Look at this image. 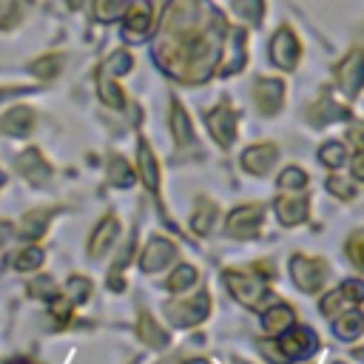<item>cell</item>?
<instances>
[{
    "label": "cell",
    "mask_w": 364,
    "mask_h": 364,
    "mask_svg": "<svg viewBox=\"0 0 364 364\" xmlns=\"http://www.w3.org/2000/svg\"><path fill=\"white\" fill-rule=\"evenodd\" d=\"M307 182H310V176L299 165H290L279 173V188L282 191H301V188H307Z\"/></svg>",
    "instance_id": "60d3db41"
},
{
    "label": "cell",
    "mask_w": 364,
    "mask_h": 364,
    "mask_svg": "<svg viewBox=\"0 0 364 364\" xmlns=\"http://www.w3.org/2000/svg\"><path fill=\"white\" fill-rule=\"evenodd\" d=\"M350 117V108L347 105H338L333 97H327V94H321L310 108H307V122L310 125H316V128H321V125H327V122H338V119H347Z\"/></svg>",
    "instance_id": "ffe728a7"
},
{
    "label": "cell",
    "mask_w": 364,
    "mask_h": 364,
    "mask_svg": "<svg viewBox=\"0 0 364 364\" xmlns=\"http://www.w3.org/2000/svg\"><path fill=\"white\" fill-rule=\"evenodd\" d=\"M131 65H134V60H131V54L125 51V48H119V51H114L100 68L105 71V74H111V77H122V74H128L131 71Z\"/></svg>",
    "instance_id": "ab89813d"
},
{
    "label": "cell",
    "mask_w": 364,
    "mask_h": 364,
    "mask_svg": "<svg viewBox=\"0 0 364 364\" xmlns=\"http://www.w3.org/2000/svg\"><path fill=\"white\" fill-rule=\"evenodd\" d=\"M344 256H347V262H350L358 273H364V228H358V230H353V233L347 236V242H344Z\"/></svg>",
    "instance_id": "836d02e7"
},
{
    "label": "cell",
    "mask_w": 364,
    "mask_h": 364,
    "mask_svg": "<svg viewBox=\"0 0 364 364\" xmlns=\"http://www.w3.org/2000/svg\"><path fill=\"white\" fill-rule=\"evenodd\" d=\"M216 219H219V205L210 202L208 196H199L196 205H193V213H191V230L196 236H208L213 230Z\"/></svg>",
    "instance_id": "cb8c5ba5"
},
{
    "label": "cell",
    "mask_w": 364,
    "mask_h": 364,
    "mask_svg": "<svg viewBox=\"0 0 364 364\" xmlns=\"http://www.w3.org/2000/svg\"><path fill=\"white\" fill-rule=\"evenodd\" d=\"M136 171L142 176V185L148 188V193H154L159 199V165L145 139H139V145H136Z\"/></svg>",
    "instance_id": "603a6c76"
},
{
    "label": "cell",
    "mask_w": 364,
    "mask_h": 364,
    "mask_svg": "<svg viewBox=\"0 0 364 364\" xmlns=\"http://www.w3.org/2000/svg\"><path fill=\"white\" fill-rule=\"evenodd\" d=\"M54 213H57V208H31V210H26L23 219H20V225H17V233L26 242L43 239V233L48 230V222H51Z\"/></svg>",
    "instance_id": "7402d4cb"
},
{
    "label": "cell",
    "mask_w": 364,
    "mask_h": 364,
    "mask_svg": "<svg viewBox=\"0 0 364 364\" xmlns=\"http://www.w3.org/2000/svg\"><path fill=\"white\" fill-rule=\"evenodd\" d=\"M168 122H171V134H173V139H176V145H191L193 142V122H191V117L185 114V108L173 100L171 102V114H168Z\"/></svg>",
    "instance_id": "4316f807"
},
{
    "label": "cell",
    "mask_w": 364,
    "mask_h": 364,
    "mask_svg": "<svg viewBox=\"0 0 364 364\" xmlns=\"http://www.w3.org/2000/svg\"><path fill=\"white\" fill-rule=\"evenodd\" d=\"M154 28V6L151 0H131L125 6V37L131 43H139Z\"/></svg>",
    "instance_id": "30bf717a"
},
{
    "label": "cell",
    "mask_w": 364,
    "mask_h": 364,
    "mask_svg": "<svg viewBox=\"0 0 364 364\" xmlns=\"http://www.w3.org/2000/svg\"><path fill=\"white\" fill-rule=\"evenodd\" d=\"M250 270H253L256 276H262L264 282L276 276V267H273V262H270V259H264V262H253V264H250Z\"/></svg>",
    "instance_id": "ee69618b"
},
{
    "label": "cell",
    "mask_w": 364,
    "mask_h": 364,
    "mask_svg": "<svg viewBox=\"0 0 364 364\" xmlns=\"http://www.w3.org/2000/svg\"><path fill=\"white\" fill-rule=\"evenodd\" d=\"M344 159H347V148H344L341 142H324V145L318 148V162L327 165V168H333V171L341 168Z\"/></svg>",
    "instance_id": "74e56055"
},
{
    "label": "cell",
    "mask_w": 364,
    "mask_h": 364,
    "mask_svg": "<svg viewBox=\"0 0 364 364\" xmlns=\"http://www.w3.org/2000/svg\"><path fill=\"white\" fill-rule=\"evenodd\" d=\"M361 301H364V279H344L338 287H333V290H327V293L321 296L318 310H321V316L336 318V316H341L344 310L358 307Z\"/></svg>",
    "instance_id": "8992f818"
},
{
    "label": "cell",
    "mask_w": 364,
    "mask_h": 364,
    "mask_svg": "<svg viewBox=\"0 0 364 364\" xmlns=\"http://www.w3.org/2000/svg\"><path fill=\"white\" fill-rule=\"evenodd\" d=\"M60 71H63V57L60 54H46V57H40V60L31 63V74L37 80H51Z\"/></svg>",
    "instance_id": "d590c367"
},
{
    "label": "cell",
    "mask_w": 364,
    "mask_h": 364,
    "mask_svg": "<svg viewBox=\"0 0 364 364\" xmlns=\"http://www.w3.org/2000/svg\"><path fill=\"white\" fill-rule=\"evenodd\" d=\"M199 282V270L193 267V264H176L171 273H168V279H165V290L171 293V296H179V293H188L193 284Z\"/></svg>",
    "instance_id": "83f0119b"
},
{
    "label": "cell",
    "mask_w": 364,
    "mask_h": 364,
    "mask_svg": "<svg viewBox=\"0 0 364 364\" xmlns=\"http://www.w3.org/2000/svg\"><path fill=\"white\" fill-rule=\"evenodd\" d=\"M108 182L114 188H131L134 185V168L125 162V156H119V154L108 156Z\"/></svg>",
    "instance_id": "4dcf8cb0"
},
{
    "label": "cell",
    "mask_w": 364,
    "mask_h": 364,
    "mask_svg": "<svg viewBox=\"0 0 364 364\" xmlns=\"http://www.w3.org/2000/svg\"><path fill=\"white\" fill-rule=\"evenodd\" d=\"M176 253H179V250H176V245H173L171 239H165V236H151L148 245L139 250L136 264H139V270H142L145 276L162 273V270H168V267L173 264Z\"/></svg>",
    "instance_id": "ba28073f"
},
{
    "label": "cell",
    "mask_w": 364,
    "mask_h": 364,
    "mask_svg": "<svg viewBox=\"0 0 364 364\" xmlns=\"http://www.w3.org/2000/svg\"><path fill=\"white\" fill-rule=\"evenodd\" d=\"M245 65V31L242 28H233L228 31V57L222 60V74H233V71H242Z\"/></svg>",
    "instance_id": "484cf974"
},
{
    "label": "cell",
    "mask_w": 364,
    "mask_h": 364,
    "mask_svg": "<svg viewBox=\"0 0 364 364\" xmlns=\"http://www.w3.org/2000/svg\"><path fill=\"white\" fill-rule=\"evenodd\" d=\"M236 125H239V117H236V111H233L230 105H219V108H213V111L208 114V128H210L216 145L225 148V151H228V148L233 145V139H236Z\"/></svg>",
    "instance_id": "4fadbf2b"
},
{
    "label": "cell",
    "mask_w": 364,
    "mask_h": 364,
    "mask_svg": "<svg viewBox=\"0 0 364 364\" xmlns=\"http://www.w3.org/2000/svg\"><path fill=\"white\" fill-rule=\"evenodd\" d=\"M48 304V318H54V327H65V324H71V318H74V301L65 296V293H57L51 301H46Z\"/></svg>",
    "instance_id": "1f68e13d"
},
{
    "label": "cell",
    "mask_w": 364,
    "mask_h": 364,
    "mask_svg": "<svg viewBox=\"0 0 364 364\" xmlns=\"http://www.w3.org/2000/svg\"><path fill=\"white\" fill-rule=\"evenodd\" d=\"M11 236H14V225H11V222H3V219H0V250H3V245H6V242H9Z\"/></svg>",
    "instance_id": "bcb514c9"
},
{
    "label": "cell",
    "mask_w": 364,
    "mask_h": 364,
    "mask_svg": "<svg viewBox=\"0 0 364 364\" xmlns=\"http://www.w3.org/2000/svg\"><path fill=\"white\" fill-rule=\"evenodd\" d=\"M117 236H119V219L114 213L102 216L97 222V228L91 230V236H88V256L91 259H102L105 253H111Z\"/></svg>",
    "instance_id": "9a60e30c"
},
{
    "label": "cell",
    "mask_w": 364,
    "mask_h": 364,
    "mask_svg": "<svg viewBox=\"0 0 364 364\" xmlns=\"http://www.w3.org/2000/svg\"><path fill=\"white\" fill-rule=\"evenodd\" d=\"M273 347H276L282 364H296V361L313 358L318 353L321 341H318V336H316L313 327H304V324L296 321L293 327H287L282 336L273 338Z\"/></svg>",
    "instance_id": "277c9868"
},
{
    "label": "cell",
    "mask_w": 364,
    "mask_h": 364,
    "mask_svg": "<svg viewBox=\"0 0 364 364\" xmlns=\"http://www.w3.org/2000/svg\"><path fill=\"white\" fill-rule=\"evenodd\" d=\"M97 91H100V100L105 102V105H111V108H125V94H122V88L114 82V77L111 74H105L102 68L97 71Z\"/></svg>",
    "instance_id": "f1b7e54d"
},
{
    "label": "cell",
    "mask_w": 364,
    "mask_h": 364,
    "mask_svg": "<svg viewBox=\"0 0 364 364\" xmlns=\"http://www.w3.org/2000/svg\"><path fill=\"white\" fill-rule=\"evenodd\" d=\"M296 324V310L290 307V304H284V301H273L270 307H264L262 310V333L267 336V338H276V336H282L287 327H293Z\"/></svg>",
    "instance_id": "ac0fdd59"
},
{
    "label": "cell",
    "mask_w": 364,
    "mask_h": 364,
    "mask_svg": "<svg viewBox=\"0 0 364 364\" xmlns=\"http://www.w3.org/2000/svg\"><path fill=\"white\" fill-rule=\"evenodd\" d=\"M17 173L26 179V182H31V185H37V188H46L48 182H51V165L43 159V154L37 151V148H26L20 156H17Z\"/></svg>",
    "instance_id": "7c38bea8"
},
{
    "label": "cell",
    "mask_w": 364,
    "mask_h": 364,
    "mask_svg": "<svg viewBox=\"0 0 364 364\" xmlns=\"http://www.w3.org/2000/svg\"><path fill=\"white\" fill-rule=\"evenodd\" d=\"M333 333H336V338H341V341H355V338L364 333V313H361L358 307L344 310L341 316L333 318Z\"/></svg>",
    "instance_id": "d4e9b609"
},
{
    "label": "cell",
    "mask_w": 364,
    "mask_h": 364,
    "mask_svg": "<svg viewBox=\"0 0 364 364\" xmlns=\"http://www.w3.org/2000/svg\"><path fill=\"white\" fill-rule=\"evenodd\" d=\"M299 57H301V46H299L296 34H293L287 26H282V28L273 34V40H270V60H273L279 68L293 71L296 63H299Z\"/></svg>",
    "instance_id": "8fae6325"
},
{
    "label": "cell",
    "mask_w": 364,
    "mask_h": 364,
    "mask_svg": "<svg viewBox=\"0 0 364 364\" xmlns=\"http://www.w3.org/2000/svg\"><path fill=\"white\" fill-rule=\"evenodd\" d=\"M230 364H250V361H245V358H239V355H233V358H230Z\"/></svg>",
    "instance_id": "816d5d0a"
},
{
    "label": "cell",
    "mask_w": 364,
    "mask_h": 364,
    "mask_svg": "<svg viewBox=\"0 0 364 364\" xmlns=\"http://www.w3.org/2000/svg\"><path fill=\"white\" fill-rule=\"evenodd\" d=\"M210 307H213V304H210V293H208V290H199V293H193V296H182V293H179V299L165 301V304H162V313H165V318H168L171 327L188 330V327L202 324V321L210 316Z\"/></svg>",
    "instance_id": "3957f363"
},
{
    "label": "cell",
    "mask_w": 364,
    "mask_h": 364,
    "mask_svg": "<svg viewBox=\"0 0 364 364\" xmlns=\"http://www.w3.org/2000/svg\"><path fill=\"white\" fill-rule=\"evenodd\" d=\"M350 139H355V142L364 148V125H353V128H350Z\"/></svg>",
    "instance_id": "7dc6e473"
},
{
    "label": "cell",
    "mask_w": 364,
    "mask_h": 364,
    "mask_svg": "<svg viewBox=\"0 0 364 364\" xmlns=\"http://www.w3.org/2000/svg\"><path fill=\"white\" fill-rule=\"evenodd\" d=\"M336 82L347 97H358L364 88V51L353 48L338 65H336Z\"/></svg>",
    "instance_id": "9c48e42d"
},
{
    "label": "cell",
    "mask_w": 364,
    "mask_h": 364,
    "mask_svg": "<svg viewBox=\"0 0 364 364\" xmlns=\"http://www.w3.org/2000/svg\"><path fill=\"white\" fill-rule=\"evenodd\" d=\"M230 9H233V14H236L239 20H245V23H259L262 14H264V3H262V0H233Z\"/></svg>",
    "instance_id": "8d00e7d4"
},
{
    "label": "cell",
    "mask_w": 364,
    "mask_h": 364,
    "mask_svg": "<svg viewBox=\"0 0 364 364\" xmlns=\"http://www.w3.org/2000/svg\"><path fill=\"white\" fill-rule=\"evenodd\" d=\"M125 6H128L125 0H94V14L102 23H114L125 14Z\"/></svg>",
    "instance_id": "f35d334b"
},
{
    "label": "cell",
    "mask_w": 364,
    "mask_h": 364,
    "mask_svg": "<svg viewBox=\"0 0 364 364\" xmlns=\"http://www.w3.org/2000/svg\"><path fill=\"white\" fill-rule=\"evenodd\" d=\"M23 91H28V88H23V85H17V88H0V100H6L11 94H23Z\"/></svg>",
    "instance_id": "681fc988"
},
{
    "label": "cell",
    "mask_w": 364,
    "mask_h": 364,
    "mask_svg": "<svg viewBox=\"0 0 364 364\" xmlns=\"http://www.w3.org/2000/svg\"><path fill=\"white\" fill-rule=\"evenodd\" d=\"M34 122H37V117H34L31 108H26V105H14V108H9V111L0 117V131H3L6 136L23 139V136L31 134Z\"/></svg>",
    "instance_id": "d6986e66"
},
{
    "label": "cell",
    "mask_w": 364,
    "mask_h": 364,
    "mask_svg": "<svg viewBox=\"0 0 364 364\" xmlns=\"http://www.w3.org/2000/svg\"><path fill=\"white\" fill-rule=\"evenodd\" d=\"M350 355H353V358H355L358 364H364V347H355V350H353Z\"/></svg>",
    "instance_id": "f907efd6"
},
{
    "label": "cell",
    "mask_w": 364,
    "mask_h": 364,
    "mask_svg": "<svg viewBox=\"0 0 364 364\" xmlns=\"http://www.w3.org/2000/svg\"><path fill=\"white\" fill-rule=\"evenodd\" d=\"M276 159H279V151L270 142H259V145H250L242 151V168L253 176H264L276 165Z\"/></svg>",
    "instance_id": "e0dca14e"
},
{
    "label": "cell",
    "mask_w": 364,
    "mask_h": 364,
    "mask_svg": "<svg viewBox=\"0 0 364 364\" xmlns=\"http://www.w3.org/2000/svg\"><path fill=\"white\" fill-rule=\"evenodd\" d=\"M287 270H290L293 284H296L301 293H318V290L327 284V279H330V264H327V259L307 256V253H293L290 262H287Z\"/></svg>",
    "instance_id": "5b68a950"
},
{
    "label": "cell",
    "mask_w": 364,
    "mask_h": 364,
    "mask_svg": "<svg viewBox=\"0 0 364 364\" xmlns=\"http://www.w3.org/2000/svg\"><path fill=\"white\" fill-rule=\"evenodd\" d=\"M20 14H23V0H0V28L14 26Z\"/></svg>",
    "instance_id": "b9f144b4"
},
{
    "label": "cell",
    "mask_w": 364,
    "mask_h": 364,
    "mask_svg": "<svg viewBox=\"0 0 364 364\" xmlns=\"http://www.w3.org/2000/svg\"><path fill=\"white\" fill-rule=\"evenodd\" d=\"M262 225H264V208L256 205V202H247V205H239L228 213L225 219V233L230 239H256L262 233Z\"/></svg>",
    "instance_id": "52a82bcc"
},
{
    "label": "cell",
    "mask_w": 364,
    "mask_h": 364,
    "mask_svg": "<svg viewBox=\"0 0 364 364\" xmlns=\"http://www.w3.org/2000/svg\"><path fill=\"white\" fill-rule=\"evenodd\" d=\"M6 364H40V361H34V358H28V355H11Z\"/></svg>",
    "instance_id": "c3c4849f"
},
{
    "label": "cell",
    "mask_w": 364,
    "mask_h": 364,
    "mask_svg": "<svg viewBox=\"0 0 364 364\" xmlns=\"http://www.w3.org/2000/svg\"><path fill=\"white\" fill-rule=\"evenodd\" d=\"M225 20L205 0H171L165 9L154 57L179 82H205L222 57Z\"/></svg>",
    "instance_id": "6da1fadb"
},
{
    "label": "cell",
    "mask_w": 364,
    "mask_h": 364,
    "mask_svg": "<svg viewBox=\"0 0 364 364\" xmlns=\"http://www.w3.org/2000/svg\"><path fill=\"white\" fill-rule=\"evenodd\" d=\"M222 284L225 290L242 304V307H250V310H259L264 299H270L273 293L264 287V279L250 273V270H242V267H225L222 270Z\"/></svg>",
    "instance_id": "7a4b0ae2"
},
{
    "label": "cell",
    "mask_w": 364,
    "mask_h": 364,
    "mask_svg": "<svg viewBox=\"0 0 364 364\" xmlns=\"http://www.w3.org/2000/svg\"><path fill=\"white\" fill-rule=\"evenodd\" d=\"M188 364H210V361H208V358H191Z\"/></svg>",
    "instance_id": "f5cc1de1"
},
{
    "label": "cell",
    "mask_w": 364,
    "mask_h": 364,
    "mask_svg": "<svg viewBox=\"0 0 364 364\" xmlns=\"http://www.w3.org/2000/svg\"><path fill=\"white\" fill-rule=\"evenodd\" d=\"M324 188H327V193H333V196H336V199H341V202H350V199L355 196L353 182H347V179H341V176H330Z\"/></svg>",
    "instance_id": "7bdbcfd3"
},
{
    "label": "cell",
    "mask_w": 364,
    "mask_h": 364,
    "mask_svg": "<svg viewBox=\"0 0 364 364\" xmlns=\"http://www.w3.org/2000/svg\"><path fill=\"white\" fill-rule=\"evenodd\" d=\"M136 336L142 344H148L151 350H165L171 344V333L168 327H162L148 310H139V318H136Z\"/></svg>",
    "instance_id": "44dd1931"
},
{
    "label": "cell",
    "mask_w": 364,
    "mask_h": 364,
    "mask_svg": "<svg viewBox=\"0 0 364 364\" xmlns=\"http://www.w3.org/2000/svg\"><path fill=\"white\" fill-rule=\"evenodd\" d=\"M0 188H3V173H0Z\"/></svg>",
    "instance_id": "db71d44e"
},
{
    "label": "cell",
    "mask_w": 364,
    "mask_h": 364,
    "mask_svg": "<svg viewBox=\"0 0 364 364\" xmlns=\"http://www.w3.org/2000/svg\"><path fill=\"white\" fill-rule=\"evenodd\" d=\"M253 100H256V108L264 114V117H273L279 114V108L284 105V82L282 80H259L256 88H253Z\"/></svg>",
    "instance_id": "2e32d148"
},
{
    "label": "cell",
    "mask_w": 364,
    "mask_h": 364,
    "mask_svg": "<svg viewBox=\"0 0 364 364\" xmlns=\"http://www.w3.org/2000/svg\"><path fill=\"white\" fill-rule=\"evenodd\" d=\"M273 210H276V219L284 228H296V225L307 222V216H310V199L301 196V193H284V196H276Z\"/></svg>",
    "instance_id": "5bb4252c"
},
{
    "label": "cell",
    "mask_w": 364,
    "mask_h": 364,
    "mask_svg": "<svg viewBox=\"0 0 364 364\" xmlns=\"http://www.w3.org/2000/svg\"><path fill=\"white\" fill-rule=\"evenodd\" d=\"M91 290H94V284H91V279H85V276H68V282H65V287H63V293L74 301V304H85L88 299H91Z\"/></svg>",
    "instance_id": "e575fe53"
},
{
    "label": "cell",
    "mask_w": 364,
    "mask_h": 364,
    "mask_svg": "<svg viewBox=\"0 0 364 364\" xmlns=\"http://www.w3.org/2000/svg\"><path fill=\"white\" fill-rule=\"evenodd\" d=\"M28 296L31 299H37V301H51L57 293H60V287H57V282L48 276V273H37L31 282H28Z\"/></svg>",
    "instance_id": "d6a6232c"
},
{
    "label": "cell",
    "mask_w": 364,
    "mask_h": 364,
    "mask_svg": "<svg viewBox=\"0 0 364 364\" xmlns=\"http://www.w3.org/2000/svg\"><path fill=\"white\" fill-rule=\"evenodd\" d=\"M43 262H46V250L37 247V245H26V247H20L17 256L11 259V267L20 270V273H34V270L43 267Z\"/></svg>",
    "instance_id": "f546056e"
},
{
    "label": "cell",
    "mask_w": 364,
    "mask_h": 364,
    "mask_svg": "<svg viewBox=\"0 0 364 364\" xmlns=\"http://www.w3.org/2000/svg\"><path fill=\"white\" fill-rule=\"evenodd\" d=\"M353 179H358V182H364V148L353 156Z\"/></svg>",
    "instance_id": "f6af8a7d"
}]
</instances>
